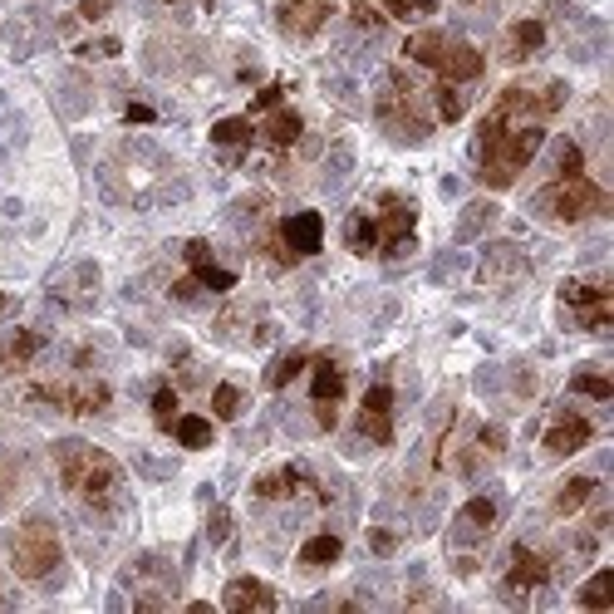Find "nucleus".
Here are the masks:
<instances>
[{"mask_svg": "<svg viewBox=\"0 0 614 614\" xmlns=\"http://www.w3.org/2000/svg\"><path fill=\"white\" fill-rule=\"evenodd\" d=\"M521 271H526V261H521L516 246H492V256H487V266H482V280H487V285H502V280L521 276Z\"/></svg>", "mask_w": 614, "mask_h": 614, "instance_id": "nucleus-24", "label": "nucleus"}, {"mask_svg": "<svg viewBox=\"0 0 614 614\" xmlns=\"http://www.w3.org/2000/svg\"><path fill=\"white\" fill-rule=\"evenodd\" d=\"M467 113V99L457 94V84H438V118L443 123H457Z\"/></svg>", "mask_w": 614, "mask_h": 614, "instance_id": "nucleus-35", "label": "nucleus"}, {"mask_svg": "<svg viewBox=\"0 0 614 614\" xmlns=\"http://www.w3.org/2000/svg\"><path fill=\"white\" fill-rule=\"evenodd\" d=\"M570 389L585 393V398H600V403H605V398H614V384L600 374V369H580V374L570 379Z\"/></svg>", "mask_w": 614, "mask_h": 614, "instance_id": "nucleus-31", "label": "nucleus"}, {"mask_svg": "<svg viewBox=\"0 0 614 614\" xmlns=\"http://www.w3.org/2000/svg\"><path fill=\"white\" fill-rule=\"evenodd\" d=\"M541 45H546V25H541V20H516L511 35H506V59L521 64V59L536 55Z\"/></svg>", "mask_w": 614, "mask_h": 614, "instance_id": "nucleus-20", "label": "nucleus"}, {"mask_svg": "<svg viewBox=\"0 0 614 614\" xmlns=\"http://www.w3.org/2000/svg\"><path fill=\"white\" fill-rule=\"evenodd\" d=\"M55 467H59V482L79 497L84 506L94 511H113L123 502V467L113 462L104 447H89L79 438L55 447Z\"/></svg>", "mask_w": 614, "mask_h": 614, "instance_id": "nucleus-2", "label": "nucleus"}, {"mask_svg": "<svg viewBox=\"0 0 614 614\" xmlns=\"http://www.w3.org/2000/svg\"><path fill=\"white\" fill-rule=\"evenodd\" d=\"M207 541H212V546H226V541H231V511H226V506H212V516H207Z\"/></svg>", "mask_w": 614, "mask_h": 614, "instance_id": "nucleus-37", "label": "nucleus"}, {"mask_svg": "<svg viewBox=\"0 0 614 614\" xmlns=\"http://www.w3.org/2000/svg\"><path fill=\"white\" fill-rule=\"evenodd\" d=\"M379 20H384V15H379V10H374L369 0H354V25H364V30H374Z\"/></svg>", "mask_w": 614, "mask_h": 614, "instance_id": "nucleus-40", "label": "nucleus"}, {"mask_svg": "<svg viewBox=\"0 0 614 614\" xmlns=\"http://www.w3.org/2000/svg\"><path fill=\"white\" fill-rule=\"evenodd\" d=\"M128 123H153V109L148 104H128Z\"/></svg>", "mask_w": 614, "mask_h": 614, "instance_id": "nucleus-46", "label": "nucleus"}, {"mask_svg": "<svg viewBox=\"0 0 614 614\" xmlns=\"http://www.w3.org/2000/svg\"><path fill=\"white\" fill-rule=\"evenodd\" d=\"M438 74H443V84H472L477 74H482V55L472 50V45H452L447 40V50H443V59H438Z\"/></svg>", "mask_w": 614, "mask_h": 614, "instance_id": "nucleus-16", "label": "nucleus"}, {"mask_svg": "<svg viewBox=\"0 0 614 614\" xmlns=\"http://www.w3.org/2000/svg\"><path fill=\"white\" fill-rule=\"evenodd\" d=\"M546 580H551L546 556H536L531 546H516V551H511V565H506V590H511V595H531V590H541Z\"/></svg>", "mask_w": 614, "mask_h": 614, "instance_id": "nucleus-12", "label": "nucleus"}, {"mask_svg": "<svg viewBox=\"0 0 614 614\" xmlns=\"http://www.w3.org/2000/svg\"><path fill=\"white\" fill-rule=\"evenodd\" d=\"M379 251L384 256H403L408 246H413V222H418V212H413V202H403L398 192H384L379 197Z\"/></svg>", "mask_w": 614, "mask_h": 614, "instance_id": "nucleus-8", "label": "nucleus"}, {"mask_svg": "<svg viewBox=\"0 0 614 614\" xmlns=\"http://www.w3.org/2000/svg\"><path fill=\"white\" fill-rule=\"evenodd\" d=\"M585 610H610V600H614V575L610 570H600V575H590V585L575 595Z\"/></svg>", "mask_w": 614, "mask_h": 614, "instance_id": "nucleus-30", "label": "nucleus"}, {"mask_svg": "<svg viewBox=\"0 0 614 614\" xmlns=\"http://www.w3.org/2000/svg\"><path fill=\"white\" fill-rule=\"evenodd\" d=\"M153 418L163 423V428H172V418H177V393L163 384V389L153 393Z\"/></svg>", "mask_w": 614, "mask_h": 614, "instance_id": "nucleus-38", "label": "nucleus"}, {"mask_svg": "<svg viewBox=\"0 0 614 614\" xmlns=\"http://www.w3.org/2000/svg\"><path fill=\"white\" fill-rule=\"evenodd\" d=\"M187 266H192V280L197 285H207V290H217V295H226V290H236V271H226V266H217L212 261V246L207 241H187Z\"/></svg>", "mask_w": 614, "mask_h": 614, "instance_id": "nucleus-14", "label": "nucleus"}, {"mask_svg": "<svg viewBox=\"0 0 614 614\" xmlns=\"http://www.w3.org/2000/svg\"><path fill=\"white\" fill-rule=\"evenodd\" d=\"M251 118H222L217 128H212V143H217V153H226V163H236L246 148H251Z\"/></svg>", "mask_w": 614, "mask_h": 614, "instance_id": "nucleus-19", "label": "nucleus"}, {"mask_svg": "<svg viewBox=\"0 0 614 614\" xmlns=\"http://www.w3.org/2000/svg\"><path fill=\"white\" fill-rule=\"evenodd\" d=\"M172 295H177V300H192V295H197V280H177Z\"/></svg>", "mask_w": 614, "mask_h": 614, "instance_id": "nucleus-47", "label": "nucleus"}, {"mask_svg": "<svg viewBox=\"0 0 614 614\" xmlns=\"http://www.w3.org/2000/svg\"><path fill=\"white\" fill-rule=\"evenodd\" d=\"M546 207H551V217H556V222H585V217L610 212V197H605V187H600V182H590V177L580 172V177L551 182Z\"/></svg>", "mask_w": 614, "mask_h": 614, "instance_id": "nucleus-5", "label": "nucleus"}, {"mask_svg": "<svg viewBox=\"0 0 614 614\" xmlns=\"http://www.w3.org/2000/svg\"><path fill=\"white\" fill-rule=\"evenodd\" d=\"M344 236H349V251H359V256L379 251V222H374V212H354Z\"/></svg>", "mask_w": 614, "mask_h": 614, "instance_id": "nucleus-27", "label": "nucleus"}, {"mask_svg": "<svg viewBox=\"0 0 614 614\" xmlns=\"http://www.w3.org/2000/svg\"><path fill=\"white\" fill-rule=\"evenodd\" d=\"M300 487H310V477L300 472V467H280V472H266V477H256V497L261 502H280V497H295Z\"/></svg>", "mask_w": 614, "mask_h": 614, "instance_id": "nucleus-18", "label": "nucleus"}, {"mask_svg": "<svg viewBox=\"0 0 614 614\" xmlns=\"http://www.w3.org/2000/svg\"><path fill=\"white\" fill-rule=\"evenodd\" d=\"M266 143L271 148H290V143H300V133H305V123H300V113L295 109H271V118H266Z\"/></svg>", "mask_w": 614, "mask_h": 614, "instance_id": "nucleus-23", "label": "nucleus"}, {"mask_svg": "<svg viewBox=\"0 0 614 614\" xmlns=\"http://www.w3.org/2000/svg\"><path fill=\"white\" fill-rule=\"evenodd\" d=\"M305 364H310V359H305L300 349H290L285 359H276V369H271V379H266V384H271V389H285L290 379H300V374H305Z\"/></svg>", "mask_w": 614, "mask_h": 614, "instance_id": "nucleus-32", "label": "nucleus"}, {"mask_svg": "<svg viewBox=\"0 0 614 614\" xmlns=\"http://www.w3.org/2000/svg\"><path fill=\"white\" fill-rule=\"evenodd\" d=\"M482 222H492V207H467V222H462V231H457V236H477V231H482Z\"/></svg>", "mask_w": 614, "mask_h": 614, "instance_id": "nucleus-39", "label": "nucleus"}, {"mask_svg": "<svg viewBox=\"0 0 614 614\" xmlns=\"http://www.w3.org/2000/svg\"><path fill=\"white\" fill-rule=\"evenodd\" d=\"M0 605H5V595H0Z\"/></svg>", "mask_w": 614, "mask_h": 614, "instance_id": "nucleus-49", "label": "nucleus"}, {"mask_svg": "<svg viewBox=\"0 0 614 614\" xmlns=\"http://www.w3.org/2000/svg\"><path fill=\"white\" fill-rule=\"evenodd\" d=\"M35 403H55L64 413H79V418H89V413H104L109 408V384L104 379H74V384H35L30 389Z\"/></svg>", "mask_w": 614, "mask_h": 614, "instance_id": "nucleus-6", "label": "nucleus"}, {"mask_svg": "<svg viewBox=\"0 0 614 614\" xmlns=\"http://www.w3.org/2000/svg\"><path fill=\"white\" fill-rule=\"evenodd\" d=\"M59 560H64V546H59V531L45 516H30V521L10 536V565H15V575H25V580H35V585L55 575Z\"/></svg>", "mask_w": 614, "mask_h": 614, "instance_id": "nucleus-3", "label": "nucleus"}, {"mask_svg": "<svg viewBox=\"0 0 614 614\" xmlns=\"http://www.w3.org/2000/svg\"><path fill=\"white\" fill-rule=\"evenodd\" d=\"M280 246L290 256H315L325 246V217L320 212H295L280 222Z\"/></svg>", "mask_w": 614, "mask_h": 614, "instance_id": "nucleus-10", "label": "nucleus"}, {"mask_svg": "<svg viewBox=\"0 0 614 614\" xmlns=\"http://www.w3.org/2000/svg\"><path fill=\"white\" fill-rule=\"evenodd\" d=\"M374 113H379V123L389 128L398 143H423L428 138V118H423V109H418V89L393 69L389 84H384V94H379V104H374Z\"/></svg>", "mask_w": 614, "mask_h": 614, "instance_id": "nucleus-4", "label": "nucleus"}, {"mask_svg": "<svg viewBox=\"0 0 614 614\" xmlns=\"http://www.w3.org/2000/svg\"><path fill=\"white\" fill-rule=\"evenodd\" d=\"M477 443H482V452H502V447H506V433H502V428H492V423H487V428L477 433Z\"/></svg>", "mask_w": 614, "mask_h": 614, "instance_id": "nucleus-42", "label": "nucleus"}, {"mask_svg": "<svg viewBox=\"0 0 614 614\" xmlns=\"http://www.w3.org/2000/svg\"><path fill=\"white\" fill-rule=\"evenodd\" d=\"M310 393H315V403H339V398H344V369H339L330 354H325V359H315Z\"/></svg>", "mask_w": 614, "mask_h": 614, "instance_id": "nucleus-21", "label": "nucleus"}, {"mask_svg": "<svg viewBox=\"0 0 614 614\" xmlns=\"http://www.w3.org/2000/svg\"><path fill=\"white\" fill-rule=\"evenodd\" d=\"M79 55H89V59H113V55H118V40H94V45H84Z\"/></svg>", "mask_w": 614, "mask_h": 614, "instance_id": "nucleus-44", "label": "nucleus"}, {"mask_svg": "<svg viewBox=\"0 0 614 614\" xmlns=\"http://www.w3.org/2000/svg\"><path fill=\"white\" fill-rule=\"evenodd\" d=\"M79 15H84V20H104V15H109V0H84Z\"/></svg>", "mask_w": 614, "mask_h": 614, "instance_id": "nucleus-45", "label": "nucleus"}, {"mask_svg": "<svg viewBox=\"0 0 614 614\" xmlns=\"http://www.w3.org/2000/svg\"><path fill=\"white\" fill-rule=\"evenodd\" d=\"M222 605L231 614H271L276 610V590L261 585V580H251V575H236V580L226 585Z\"/></svg>", "mask_w": 614, "mask_h": 614, "instance_id": "nucleus-13", "label": "nucleus"}, {"mask_svg": "<svg viewBox=\"0 0 614 614\" xmlns=\"http://www.w3.org/2000/svg\"><path fill=\"white\" fill-rule=\"evenodd\" d=\"M330 20V0H280V30L285 35H315Z\"/></svg>", "mask_w": 614, "mask_h": 614, "instance_id": "nucleus-15", "label": "nucleus"}, {"mask_svg": "<svg viewBox=\"0 0 614 614\" xmlns=\"http://www.w3.org/2000/svg\"><path fill=\"white\" fill-rule=\"evenodd\" d=\"M5 310H10V295H5V290H0V315H5Z\"/></svg>", "mask_w": 614, "mask_h": 614, "instance_id": "nucleus-48", "label": "nucleus"}, {"mask_svg": "<svg viewBox=\"0 0 614 614\" xmlns=\"http://www.w3.org/2000/svg\"><path fill=\"white\" fill-rule=\"evenodd\" d=\"M443 50H447V35H438V30H423V35H413L403 45V55L413 59V64H423V69H438Z\"/></svg>", "mask_w": 614, "mask_h": 614, "instance_id": "nucleus-26", "label": "nucleus"}, {"mask_svg": "<svg viewBox=\"0 0 614 614\" xmlns=\"http://www.w3.org/2000/svg\"><path fill=\"white\" fill-rule=\"evenodd\" d=\"M546 143V128L541 123H511L506 113H487L482 128H477V158H482V182L487 187H511L516 172L526 168Z\"/></svg>", "mask_w": 614, "mask_h": 614, "instance_id": "nucleus-1", "label": "nucleus"}, {"mask_svg": "<svg viewBox=\"0 0 614 614\" xmlns=\"http://www.w3.org/2000/svg\"><path fill=\"white\" fill-rule=\"evenodd\" d=\"M590 438H595V423H590V418H580V413H556V423L546 428V452H551V457H575Z\"/></svg>", "mask_w": 614, "mask_h": 614, "instance_id": "nucleus-11", "label": "nucleus"}, {"mask_svg": "<svg viewBox=\"0 0 614 614\" xmlns=\"http://www.w3.org/2000/svg\"><path fill=\"white\" fill-rule=\"evenodd\" d=\"M433 10H438V0H384V15H393V20H423Z\"/></svg>", "mask_w": 614, "mask_h": 614, "instance_id": "nucleus-34", "label": "nucleus"}, {"mask_svg": "<svg viewBox=\"0 0 614 614\" xmlns=\"http://www.w3.org/2000/svg\"><path fill=\"white\" fill-rule=\"evenodd\" d=\"M497 526V502L492 497H472V502L457 511V531H462V541H472L477 531H492Z\"/></svg>", "mask_w": 614, "mask_h": 614, "instance_id": "nucleus-22", "label": "nucleus"}, {"mask_svg": "<svg viewBox=\"0 0 614 614\" xmlns=\"http://www.w3.org/2000/svg\"><path fill=\"white\" fill-rule=\"evenodd\" d=\"M172 438L182 447H212V418H197V413H182V418H172V428H168Z\"/></svg>", "mask_w": 614, "mask_h": 614, "instance_id": "nucleus-25", "label": "nucleus"}, {"mask_svg": "<svg viewBox=\"0 0 614 614\" xmlns=\"http://www.w3.org/2000/svg\"><path fill=\"white\" fill-rule=\"evenodd\" d=\"M359 433L379 447L393 443V389L389 384H374V389L364 393V403H359Z\"/></svg>", "mask_w": 614, "mask_h": 614, "instance_id": "nucleus-9", "label": "nucleus"}, {"mask_svg": "<svg viewBox=\"0 0 614 614\" xmlns=\"http://www.w3.org/2000/svg\"><path fill=\"white\" fill-rule=\"evenodd\" d=\"M212 413H217V418H236V413H241V389H236V384H217V389H212Z\"/></svg>", "mask_w": 614, "mask_h": 614, "instance_id": "nucleus-36", "label": "nucleus"}, {"mask_svg": "<svg viewBox=\"0 0 614 614\" xmlns=\"http://www.w3.org/2000/svg\"><path fill=\"white\" fill-rule=\"evenodd\" d=\"M595 492H600V482H595V477H570V482L560 487L556 511H560V516H575V511H580V506L590 502Z\"/></svg>", "mask_w": 614, "mask_h": 614, "instance_id": "nucleus-29", "label": "nucleus"}, {"mask_svg": "<svg viewBox=\"0 0 614 614\" xmlns=\"http://www.w3.org/2000/svg\"><path fill=\"white\" fill-rule=\"evenodd\" d=\"M40 349H45V335H40V330H15V335L5 339V349H0V374H20Z\"/></svg>", "mask_w": 614, "mask_h": 614, "instance_id": "nucleus-17", "label": "nucleus"}, {"mask_svg": "<svg viewBox=\"0 0 614 614\" xmlns=\"http://www.w3.org/2000/svg\"><path fill=\"white\" fill-rule=\"evenodd\" d=\"M339 551H344V541H339L335 531H320V536H310L300 546V565H335Z\"/></svg>", "mask_w": 614, "mask_h": 614, "instance_id": "nucleus-28", "label": "nucleus"}, {"mask_svg": "<svg viewBox=\"0 0 614 614\" xmlns=\"http://www.w3.org/2000/svg\"><path fill=\"white\" fill-rule=\"evenodd\" d=\"M560 300H565V310L575 315V325L580 330H610V320H614V300H610V290L605 285H590V280H565L560 285Z\"/></svg>", "mask_w": 614, "mask_h": 614, "instance_id": "nucleus-7", "label": "nucleus"}, {"mask_svg": "<svg viewBox=\"0 0 614 614\" xmlns=\"http://www.w3.org/2000/svg\"><path fill=\"white\" fill-rule=\"evenodd\" d=\"M280 104V84H271V89H261V94H256V99H251V109L256 113H271Z\"/></svg>", "mask_w": 614, "mask_h": 614, "instance_id": "nucleus-43", "label": "nucleus"}, {"mask_svg": "<svg viewBox=\"0 0 614 614\" xmlns=\"http://www.w3.org/2000/svg\"><path fill=\"white\" fill-rule=\"evenodd\" d=\"M393 546H398L393 531H369V551H374V556H393Z\"/></svg>", "mask_w": 614, "mask_h": 614, "instance_id": "nucleus-41", "label": "nucleus"}, {"mask_svg": "<svg viewBox=\"0 0 614 614\" xmlns=\"http://www.w3.org/2000/svg\"><path fill=\"white\" fill-rule=\"evenodd\" d=\"M580 172H585V153H580V143H560L556 148V182L580 177Z\"/></svg>", "mask_w": 614, "mask_h": 614, "instance_id": "nucleus-33", "label": "nucleus"}]
</instances>
